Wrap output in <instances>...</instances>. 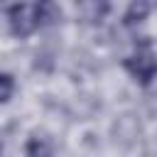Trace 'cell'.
Listing matches in <instances>:
<instances>
[{
  "label": "cell",
  "mask_w": 157,
  "mask_h": 157,
  "mask_svg": "<svg viewBox=\"0 0 157 157\" xmlns=\"http://www.w3.org/2000/svg\"><path fill=\"white\" fill-rule=\"evenodd\" d=\"M15 93V78L10 74H0V103H7Z\"/></svg>",
  "instance_id": "7"
},
{
  "label": "cell",
  "mask_w": 157,
  "mask_h": 157,
  "mask_svg": "<svg viewBox=\"0 0 157 157\" xmlns=\"http://www.w3.org/2000/svg\"><path fill=\"white\" fill-rule=\"evenodd\" d=\"M147 15H150V5L140 0V2H132V5L128 7V12H125V20H128L130 25H135V22H142Z\"/></svg>",
  "instance_id": "4"
},
{
  "label": "cell",
  "mask_w": 157,
  "mask_h": 157,
  "mask_svg": "<svg viewBox=\"0 0 157 157\" xmlns=\"http://www.w3.org/2000/svg\"><path fill=\"white\" fill-rule=\"evenodd\" d=\"M10 17V29L17 37H29L37 27H39V17H37V5H12L7 10Z\"/></svg>",
  "instance_id": "1"
},
{
  "label": "cell",
  "mask_w": 157,
  "mask_h": 157,
  "mask_svg": "<svg viewBox=\"0 0 157 157\" xmlns=\"http://www.w3.org/2000/svg\"><path fill=\"white\" fill-rule=\"evenodd\" d=\"M37 17H39V25H47V22L59 20L61 12H59V7L52 5V2H39V5H37Z\"/></svg>",
  "instance_id": "5"
},
{
  "label": "cell",
  "mask_w": 157,
  "mask_h": 157,
  "mask_svg": "<svg viewBox=\"0 0 157 157\" xmlns=\"http://www.w3.org/2000/svg\"><path fill=\"white\" fill-rule=\"evenodd\" d=\"M125 69L130 71V76L135 81H140L142 86H147L157 76V56L150 54V52H137L135 56L125 59Z\"/></svg>",
  "instance_id": "2"
},
{
  "label": "cell",
  "mask_w": 157,
  "mask_h": 157,
  "mask_svg": "<svg viewBox=\"0 0 157 157\" xmlns=\"http://www.w3.org/2000/svg\"><path fill=\"white\" fill-rule=\"evenodd\" d=\"M105 10H108V5H103V2H81L78 5V12L86 20H101Z\"/></svg>",
  "instance_id": "6"
},
{
  "label": "cell",
  "mask_w": 157,
  "mask_h": 157,
  "mask_svg": "<svg viewBox=\"0 0 157 157\" xmlns=\"http://www.w3.org/2000/svg\"><path fill=\"white\" fill-rule=\"evenodd\" d=\"M27 157H52V145L44 137H32L27 142Z\"/></svg>",
  "instance_id": "3"
}]
</instances>
